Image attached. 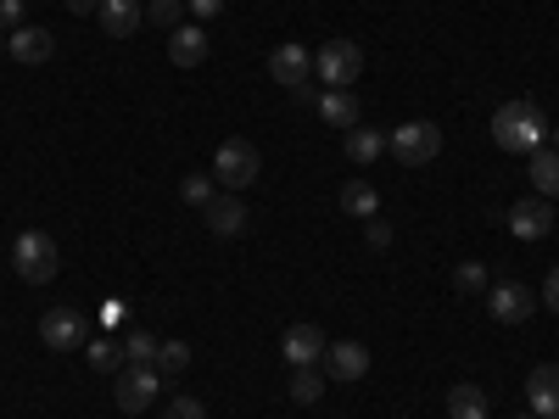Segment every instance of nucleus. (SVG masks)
Here are the masks:
<instances>
[{"mask_svg": "<svg viewBox=\"0 0 559 419\" xmlns=\"http://www.w3.org/2000/svg\"><path fill=\"white\" fill-rule=\"evenodd\" d=\"M102 34H112V39H129L140 23H146V7L140 0H102Z\"/></svg>", "mask_w": 559, "mask_h": 419, "instance_id": "nucleus-17", "label": "nucleus"}, {"mask_svg": "<svg viewBox=\"0 0 559 419\" xmlns=\"http://www.w3.org/2000/svg\"><path fill=\"white\" fill-rule=\"evenodd\" d=\"M12 268L28 279V286H45V279H57V268H62L57 236H45V229H23V236L12 241Z\"/></svg>", "mask_w": 559, "mask_h": 419, "instance_id": "nucleus-2", "label": "nucleus"}, {"mask_svg": "<svg viewBox=\"0 0 559 419\" xmlns=\"http://www.w3.org/2000/svg\"><path fill=\"white\" fill-rule=\"evenodd\" d=\"M526 403L537 419H559V363H537L526 375Z\"/></svg>", "mask_w": 559, "mask_h": 419, "instance_id": "nucleus-14", "label": "nucleus"}, {"mask_svg": "<svg viewBox=\"0 0 559 419\" xmlns=\"http://www.w3.org/2000/svg\"><path fill=\"white\" fill-rule=\"evenodd\" d=\"M269 79L286 84V89H302L313 79V51H308V45H297V39L274 45V51H269Z\"/></svg>", "mask_w": 559, "mask_h": 419, "instance_id": "nucleus-9", "label": "nucleus"}, {"mask_svg": "<svg viewBox=\"0 0 559 419\" xmlns=\"http://www.w3.org/2000/svg\"><path fill=\"white\" fill-rule=\"evenodd\" d=\"M157 392H163V375H157L152 363H123V369H118L112 397H118L123 414H146V408L157 403Z\"/></svg>", "mask_w": 559, "mask_h": 419, "instance_id": "nucleus-6", "label": "nucleus"}, {"mask_svg": "<svg viewBox=\"0 0 559 419\" xmlns=\"http://www.w3.org/2000/svg\"><path fill=\"white\" fill-rule=\"evenodd\" d=\"M0 51H7V34H0Z\"/></svg>", "mask_w": 559, "mask_h": 419, "instance_id": "nucleus-38", "label": "nucleus"}, {"mask_svg": "<svg viewBox=\"0 0 559 419\" xmlns=\"http://www.w3.org/2000/svg\"><path fill=\"white\" fill-rule=\"evenodd\" d=\"M503 224H509V236H521V241H543V236H554V202L526 196V202H515L503 213Z\"/></svg>", "mask_w": 559, "mask_h": 419, "instance_id": "nucleus-10", "label": "nucleus"}, {"mask_svg": "<svg viewBox=\"0 0 559 419\" xmlns=\"http://www.w3.org/2000/svg\"><path fill=\"white\" fill-rule=\"evenodd\" d=\"M163 419H207V408H202V403H197L191 392H179V397H174V403L163 408Z\"/></svg>", "mask_w": 559, "mask_h": 419, "instance_id": "nucleus-31", "label": "nucleus"}, {"mask_svg": "<svg viewBox=\"0 0 559 419\" xmlns=\"http://www.w3.org/2000/svg\"><path fill=\"white\" fill-rule=\"evenodd\" d=\"M342 152H347V163L369 168V163L386 152V134H376V129H364V123H358V129H347V146H342Z\"/></svg>", "mask_w": 559, "mask_h": 419, "instance_id": "nucleus-21", "label": "nucleus"}, {"mask_svg": "<svg viewBox=\"0 0 559 419\" xmlns=\"http://www.w3.org/2000/svg\"><path fill=\"white\" fill-rule=\"evenodd\" d=\"M157 347H163V342H157L152 331H129V336H123V363H152Z\"/></svg>", "mask_w": 559, "mask_h": 419, "instance_id": "nucleus-28", "label": "nucleus"}, {"mask_svg": "<svg viewBox=\"0 0 559 419\" xmlns=\"http://www.w3.org/2000/svg\"><path fill=\"white\" fill-rule=\"evenodd\" d=\"M179 196H185V207H197V213H202V207L218 196V179H213V173H191V179L179 184Z\"/></svg>", "mask_w": 559, "mask_h": 419, "instance_id": "nucleus-26", "label": "nucleus"}, {"mask_svg": "<svg viewBox=\"0 0 559 419\" xmlns=\"http://www.w3.org/2000/svg\"><path fill=\"white\" fill-rule=\"evenodd\" d=\"M313 112L331 129H358V96H353V89H319Z\"/></svg>", "mask_w": 559, "mask_h": 419, "instance_id": "nucleus-18", "label": "nucleus"}, {"mask_svg": "<svg viewBox=\"0 0 559 419\" xmlns=\"http://www.w3.org/2000/svg\"><path fill=\"white\" fill-rule=\"evenodd\" d=\"M7 51H12V62L39 68V62H51V57H57V34H51V28H34V23H23L17 34H7Z\"/></svg>", "mask_w": 559, "mask_h": 419, "instance_id": "nucleus-11", "label": "nucleus"}, {"mask_svg": "<svg viewBox=\"0 0 559 419\" xmlns=\"http://www.w3.org/2000/svg\"><path fill=\"white\" fill-rule=\"evenodd\" d=\"M168 62L174 68H202L207 62V28L202 23H179L168 34Z\"/></svg>", "mask_w": 559, "mask_h": 419, "instance_id": "nucleus-15", "label": "nucleus"}, {"mask_svg": "<svg viewBox=\"0 0 559 419\" xmlns=\"http://www.w3.org/2000/svg\"><path fill=\"white\" fill-rule=\"evenodd\" d=\"M23 28V0H0V34H17Z\"/></svg>", "mask_w": 559, "mask_h": 419, "instance_id": "nucleus-32", "label": "nucleus"}, {"mask_svg": "<svg viewBox=\"0 0 559 419\" xmlns=\"http://www.w3.org/2000/svg\"><path fill=\"white\" fill-rule=\"evenodd\" d=\"M386 152H392L403 168H426V163H437V157H442V129H437L431 118L397 123V129L386 134Z\"/></svg>", "mask_w": 559, "mask_h": 419, "instance_id": "nucleus-3", "label": "nucleus"}, {"mask_svg": "<svg viewBox=\"0 0 559 419\" xmlns=\"http://www.w3.org/2000/svg\"><path fill=\"white\" fill-rule=\"evenodd\" d=\"M146 23H157V28H179L185 23V0H152V7H146Z\"/></svg>", "mask_w": 559, "mask_h": 419, "instance_id": "nucleus-29", "label": "nucleus"}, {"mask_svg": "<svg viewBox=\"0 0 559 419\" xmlns=\"http://www.w3.org/2000/svg\"><path fill=\"white\" fill-rule=\"evenodd\" d=\"M324 347H331V342H324L319 324H292V331L280 336V352H286V363H292V369L324 363Z\"/></svg>", "mask_w": 559, "mask_h": 419, "instance_id": "nucleus-12", "label": "nucleus"}, {"mask_svg": "<svg viewBox=\"0 0 559 419\" xmlns=\"http://www.w3.org/2000/svg\"><path fill=\"white\" fill-rule=\"evenodd\" d=\"M537 308H543V302H537V291H532V286H521V279L487 286V313H492L498 324H526Z\"/></svg>", "mask_w": 559, "mask_h": 419, "instance_id": "nucleus-7", "label": "nucleus"}, {"mask_svg": "<svg viewBox=\"0 0 559 419\" xmlns=\"http://www.w3.org/2000/svg\"><path fill=\"white\" fill-rule=\"evenodd\" d=\"M319 369H324L331 381H364V375H369V347H364V342H331Z\"/></svg>", "mask_w": 559, "mask_h": 419, "instance_id": "nucleus-13", "label": "nucleus"}, {"mask_svg": "<svg viewBox=\"0 0 559 419\" xmlns=\"http://www.w3.org/2000/svg\"><path fill=\"white\" fill-rule=\"evenodd\" d=\"M364 241H369V252H386L392 247V224L376 213V218H364Z\"/></svg>", "mask_w": 559, "mask_h": 419, "instance_id": "nucleus-30", "label": "nucleus"}, {"mask_svg": "<svg viewBox=\"0 0 559 419\" xmlns=\"http://www.w3.org/2000/svg\"><path fill=\"white\" fill-rule=\"evenodd\" d=\"M448 419H487V392L471 386V381H459L448 392Z\"/></svg>", "mask_w": 559, "mask_h": 419, "instance_id": "nucleus-22", "label": "nucleus"}, {"mask_svg": "<svg viewBox=\"0 0 559 419\" xmlns=\"http://www.w3.org/2000/svg\"><path fill=\"white\" fill-rule=\"evenodd\" d=\"M526 157H532V163H526L532 191L554 202V196H559V152H554V146H537V152H526Z\"/></svg>", "mask_w": 559, "mask_h": 419, "instance_id": "nucleus-19", "label": "nucleus"}, {"mask_svg": "<svg viewBox=\"0 0 559 419\" xmlns=\"http://www.w3.org/2000/svg\"><path fill=\"white\" fill-rule=\"evenodd\" d=\"M68 12H73V17H96L102 0H68Z\"/></svg>", "mask_w": 559, "mask_h": 419, "instance_id": "nucleus-35", "label": "nucleus"}, {"mask_svg": "<svg viewBox=\"0 0 559 419\" xmlns=\"http://www.w3.org/2000/svg\"><path fill=\"white\" fill-rule=\"evenodd\" d=\"M185 12H197V17H218V12H224V0H185Z\"/></svg>", "mask_w": 559, "mask_h": 419, "instance_id": "nucleus-33", "label": "nucleus"}, {"mask_svg": "<svg viewBox=\"0 0 559 419\" xmlns=\"http://www.w3.org/2000/svg\"><path fill=\"white\" fill-rule=\"evenodd\" d=\"M342 213H353V218H376L381 213V191L369 179H347L342 184Z\"/></svg>", "mask_w": 559, "mask_h": 419, "instance_id": "nucleus-20", "label": "nucleus"}, {"mask_svg": "<svg viewBox=\"0 0 559 419\" xmlns=\"http://www.w3.org/2000/svg\"><path fill=\"white\" fill-rule=\"evenodd\" d=\"M84 358H90V369H102V375H118L123 369V342L118 336H96V342H84Z\"/></svg>", "mask_w": 559, "mask_h": 419, "instance_id": "nucleus-23", "label": "nucleus"}, {"mask_svg": "<svg viewBox=\"0 0 559 419\" xmlns=\"http://www.w3.org/2000/svg\"><path fill=\"white\" fill-rule=\"evenodd\" d=\"M515 419H537V414H515Z\"/></svg>", "mask_w": 559, "mask_h": 419, "instance_id": "nucleus-37", "label": "nucleus"}, {"mask_svg": "<svg viewBox=\"0 0 559 419\" xmlns=\"http://www.w3.org/2000/svg\"><path fill=\"white\" fill-rule=\"evenodd\" d=\"M313 79H324V89H353L364 79L358 39H324L319 51H313Z\"/></svg>", "mask_w": 559, "mask_h": 419, "instance_id": "nucleus-4", "label": "nucleus"}, {"mask_svg": "<svg viewBox=\"0 0 559 419\" xmlns=\"http://www.w3.org/2000/svg\"><path fill=\"white\" fill-rule=\"evenodd\" d=\"M453 291H459V297H487V268H481L476 258L459 263V268H453Z\"/></svg>", "mask_w": 559, "mask_h": 419, "instance_id": "nucleus-27", "label": "nucleus"}, {"mask_svg": "<svg viewBox=\"0 0 559 419\" xmlns=\"http://www.w3.org/2000/svg\"><path fill=\"white\" fill-rule=\"evenodd\" d=\"M202 218H207L213 236H241V229H247V207H241L236 191H218V196L202 207Z\"/></svg>", "mask_w": 559, "mask_h": 419, "instance_id": "nucleus-16", "label": "nucleus"}, {"mask_svg": "<svg viewBox=\"0 0 559 419\" xmlns=\"http://www.w3.org/2000/svg\"><path fill=\"white\" fill-rule=\"evenodd\" d=\"M543 134H548V118H543L537 101H503L492 112V140L503 152H537Z\"/></svg>", "mask_w": 559, "mask_h": 419, "instance_id": "nucleus-1", "label": "nucleus"}, {"mask_svg": "<svg viewBox=\"0 0 559 419\" xmlns=\"http://www.w3.org/2000/svg\"><path fill=\"white\" fill-rule=\"evenodd\" d=\"M39 342L57 347V352H73V347L90 342V319L79 308H51V313L39 319Z\"/></svg>", "mask_w": 559, "mask_h": 419, "instance_id": "nucleus-8", "label": "nucleus"}, {"mask_svg": "<svg viewBox=\"0 0 559 419\" xmlns=\"http://www.w3.org/2000/svg\"><path fill=\"white\" fill-rule=\"evenodd\" d=\"M263 173V157H258V146L252 140H224V146L213 152V179L224 184V191H247V184Z\"/></svg>", "mask_w": 559, "mask_h": 419, "instance_id": "nucleus-5", "label": "nucleus"}, {"mask_svg": "<svg viewBox=\"0 0 559 419\" xmlns=\"http://www.w3.org/2000/svg\"><path fill=\"white\" fill-rule=\"evenodd\" d=\"M554 152H559V123H554Z\"/></svg>", "mask_w": 559, "mask_h": 419, "instance_id": "nucleus-36", "label": "nucleus"}, {"mask_svg": "<svg viewBox=\"0 0 559 419\" xmlns=\"http://www.w3.org/2000/svg\"><path fill=\"white\" fill-rule=\"evenodd\" d=\"M319 397H324V369L319 363L297 369V375H292V403H319Z\"/></svg>", "mask_w": 559, "mask_h": 419, "instance_id": "nucleus-25", "label": "nucleus"}, {"mask_svg": "<svg viewBox=\"0 0 559 419\" xmlns=\"http://www.w3.org/2000/svg\"><path fill=\"white\" fill-rule=\"evenodd\" d=\"M152 369H157L163 381H179L185 369H191V342H163L157 358H152Z\"/></svg>", "mask_w": 559, "mask_h": 419, "instance_id": "nucleus-24", "label": "nucleus"}, {"mask_svg": "<svg viewBox=\"0 0 559 419\" xmlns=\"http://www.w3.org/2000/svg\"><path fill=\"white\" fill-rule=\"evenodd\" d=\"M543 302H548V313H559V268H548V286H543Z\"/></svg>", "mask_w": 559, "mask_h": 419, "instance_id": "nucleus-34", "label": "nucleus"}]
</instances>
